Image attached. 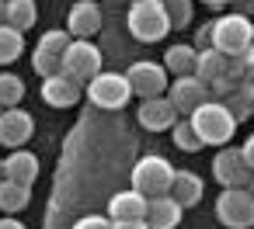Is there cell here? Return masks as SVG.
Masks as SVG:
<instances>
[{
	"label": "cell",
	"mask_w": 254,
	"mask_h": 229,
	"mask_svg": "<svg viewBox=\"0 0 254 229\" xmlns=\"http://www.w3.org/2000/svg\"><path fill=\"white\" fill-rule=\"evenodd\" d=\"M84 91H87V101H91L94 108H105V111H119V108H126L129 97H132L129 77H126V73H115V70H112V73L101 70L94 80L84 84Z\"/></svg>",
	"instance_id": "4"
},
{
	"label": "cell",
	"mask_w": 254,
	"mask_h": 229,
	"mask_svg": "<svg viewBox=\"0 0 254 229\" xmlns=\"http://www.w3.org/2000/svg\"><path fill=\"white\" fill-rule=\"evenodd\" d=\"M202 191H205V184H202V177H198V174H191V170H174L171 194H174L185 208L198 205V201H202Z\"/></svg>",
	"instance_id": "19"
},
{
	"label": "cell",
	"mask_w": 254,
	"mask_h": 229,
	"mask_svg": "<svg viewBox=\"0 0 254 229\" xmlns=\"http://www.w3.org/2000/svg\"><path fill=\"white\" fill-rule=\"evenodd\" d=\"M188 122H191V129L198 132V139L205 142V146H226L230 139H233V132H237V118H233V111L223 104V101H216V97H209L205 104H198L191 115H185Z\"/></svg>",
	"instance_id": "1"
},
{
	"label": "cell",
	"mask_w": 254,
	"mask_h": 229,
	"mask_svg": "<svg viewBox=\"0 0 254 229\" xmlns=\"http://www.w3.org/2000/svg\"><path fill=\"white\" fill-rule=\"evenodd\" d=\"M32 70L46 80V77H53V73H60V70H63V56H53V52L35 49V52H32Z\"/></svg>",
	"instance_id": "27"
},
{
	"label": "cell",
	"mask_w": 254,
	"mask_h": 229,
	"mask_svg": "<svg viewBox=\"0 0 254 229\" xmlns=\"http://www.w3.org/2000/svg\"><path fill=\"white\" fill-rule=\"evenodd\" d=\"M73 229H112V219L108 215H80L73 222Z\"/></svg>",
	"instance_id": "28"
},
{
	"label": "cell",
	"mask_w": 254,
	"mask_h": 229,
	"mask_svg": "<svg viewBox=\"0 0 254 229\" xmlns=\"http://www.w3.org/2000/svg\"><path fill=\"white\" fill-rule=\"evenodd\" d=\"M35 122L25 108H4L0 111V146L4 149H25V142H32Z\"/></svg>",
	"instance_id": "10"
},
{
	"label": "cell",
	"mask_w": 254,
	"mask_h": 229,
	"mask_svg": "<svg viewBox=\"0 0 254 229\" xmlns=\"http://www.w3.org/2000/svg\"><path fill=\"white\" fill-rule=\"evenodd\" d=\"M66 32L73 39H94L101 32V7L94 0H77L70 7V18H66Z\"/></svg>",
	"instance_id": "15"
},
{
	"label": "cell",
	"mask_w": 254,
	"mask_h": 229,
	"mask_svg": "<svg viewBox=\"0 0 254 229\" xmlns=\"http://www.w3.org/2000/svg\"><path fill=\"white\" fill-rule=\"evenodd\" d=\"M21 52H25V32L11 28V25L4 21V25H0V66L18 63Z\"/></svg>",
	"instance_id": "22"
},
{
	"label": "cell",
	"mask_w": 254,
	"mask_h": 229,
	"mask_svg": "<svg viewBox=\"0 0 254 229\" xmlns=\"http://www.w3.org/2000/svg\"><path fill=\"white\" fill-rule=\"evenodd\" d=\"M7 181V170H4V160H0V184H4Z\"/></svg>",
	"instance_id": "35"
},
{
	"label": "cell",
	"mask_w": 254,
	"mask_h": 229,
	"mask_svg": "<svg viewBox=\"0 0 254 229\" xmlns=\"http://www.w3.org/2000/svg\"><path fill=\"white\" fill-rule=\"evenodd\" d=\"M126 25L132 32L136 42H160L167 32H171V18H167V7L164 0H132V7L126 14Z\"/></svg>",
	"instance_id": "2"
},
{
	"label": "cell",
	"mask_w": 254,
	"mask_h": 229,
	"mask_svg": "<svg viewBox=\"0 0 254 229\" xmlns=\"http://www.w3.org/2000/svg\"><path fill=\"white\" fill-rule=\"evenodd\" d=\"M80 94H84V84L73 80V77L63 73V70L42 80V101H46L49 108H73V104L80 101Z\"/></svg>",
	"instance_id": "13"
},
{
	"label": "cell",
	"mask_w": 254,
	"mask_h": 229,
	"mask_svg": "<svg viewBox=\"0 0 254 229\" xmlns=\"http://www.w3.org/2000/svg\"><path fill=\"white\" fill-rule=\"evenodd\" d=\"M70 42H73V35H70L66 28H63V32H60V28H49V32H42V39H39V46H35V49L53 52V56H63Z\"/></svg>",
	"instance_id": "26"
},
{
	"label": "cell",
	"mask_w": 254,
	"mask_h": 229,
	"mask_svg": "<svg viewBox=\"0 0 254 229\" xmlns=\"http://www.w3.org/2000/svg\"><path fill=\"white\" fill-rule=\"evenodd\" d=\"M25 97V80L11 70L0 73V108H18Z\"/></svg>",
	"instance_id": "23"
},
{
	"label": "cell",
	"mask_w": 254,
	"mask_h": 229,
	"mask_svg": "<svg viewBox=\"0 0 254 229\" xmlns=\"http://www.w3.org/2000/svg\"><path fill=\"white\" fill-rule=\"evenodd\" d=\"M146 194H139L136 187L129 191H115L108 198V219H146Z\"/></svg>",
	"instance_id": "16"
},
{
	"label": "cell",
	"mask_w": 254,
	"mask_h": 229,
	"mask_svg": "<svg viewBox=\"0 0 254 229\" xmlns=\"http://www.w3.org/2000/svg\"><path fill=\"white\" fill-rule=\"evenodd\" d=\"M4 4H7V0H0V25H4Z\"/></svg>",
	"instance_id": "36"
},
{
	"label": "cell",
	"mask_w": 254,
	"mask_h": 229,
	"mask_svg": "<svg viewBox=\"0 0 254 229\" xmlns=\"http://www.w3.org/2000/svg\"><path fill=\"white\" fill-rule=\"evenodd\" d=\"M251 32H254L251 18H244L237 11L233 14H223V18L212 21V49H219L226 56H240L251 46Z\"/></svg>",
	"instance_id": "6"
},
{
	"label": "cell",
	"mask_w": 254,
	"mask_h": 229,
	"mask_svg": "<svg viewBox=\"0 0 254 229\" xmlns=\"http://www.w3.org/2000/svg\"><path fill=\"white\" fill-rule=\"evenodd\" d=\"M198 4H205V7H212V11H223V7L233 4V0H198Z\"/></svg>",
	"instance_id": "34"
},
{
	"label": "cell",
	"mask_w": 254,
	"mask_h": 229,
	"mask_svg": "<svg viewBox=\"0 0 254 229\" xmlns=\"http://www.w3.org/2000/svg\"><path fill=\"white\" fill-rule=\"evenodd\" d=\"M28 201H32V187H28V184H18V181H11V177L0 184V212H4V215L25 212Z\"/></svg>",
	"instance_id": "20"
},
{
	"label": "cell",
	"mask_w": 254,
	"mask_h": 229,
	"mask_svg": "<svg viewBox=\"0 0 254 229\" xmlns=\"http://www.w3.org/2000/svg\"><path fill=\"white\" fill-rule=\"evenodd\" d=\"M0 111H4V108H0Z\"/></svg>",
	"instance_id": "40"
},
{
	"label": "cell",
	"mask_w": 254,
	"mask_h": 229,
	"mask_svg": "<svg viewBox=\"0 0 254 229\" xmlns=\"http://www.w3.org/2000/svg\"><path fill=\"white\" fill-rule=\"evenodd\" d=\"M101 66H105V56H101V49L91 39H73L66 46V52H63V73H70L80 84L94 80L101 73Z\"/></svg>",
	"instance_id": "7"
},
{
	"label": "cell",
	"mask_w": 254,
	"mask_h": 229,
	"mask_svg": "<svg viewBox=\"0 0 254 229\" xmlns=\"http://www.w3.org/2000/svg\"><path fill=\"white\" fill-rule=\"evenodd\" d=\"M0 229H25V222L14 219V215H4V212H0Z\"/></svg>",
	"instance_id": "33"
},
{
	"label": "cell",
	"mask_w": 254,
	"mask_h": 229,
	"mask_svg": "<svg viewBox=\"0 0 254 229\" xmlns=\"http://www.w3.org/2000/svg\"><path fill=\"white\" fill-rule=\"evenodd\" d=\"M129 87H132V94H139V101L143 97H160V94H167V70H164V63H153V59H139V63H132L129 66Z\"/></svg>",
	"instance_id": "9"
},
{
	"label": "cell",
	"mask_w": 254,
	"mask_h": 229,
	"mask_svg": "<svg viewBox=\"0 0 254 229\" xmlns=\"http://www.w3.org/2000/svg\"><path fill=\"white\" fill-rule=\"evenodd\" d=\"M112 4H119V0H112Z\"/></svg>",
	"instance_id": "39"
},
{
	"label": "cell",
	"mask_w": 254,
	"mask_h": 229,
	"mask_svg": "<svg viewBox=\"0 0 254 229\" xmlns=\"http://www.w3.org/2000/svg\"><path fill=\"white\" fill-rule=\"evenodd\" d=\"M240 153H244V160H247V167L254 170V136H247V139H244V146H240Z\"/></svg>",
	"instance_id": "31"
},
{
	"label": "cell",
	"mask_w": 254,
	"mask_h": 229,
	"mask_svg": "<svg viewBox=\"0 0 254 229\" xmlns=\"http://www.w3.org/2000/svg\"><path fill=\"white\" fill-rule=\"evenodd\" d=\"M4 21L18 32H28L35 21H39V7L35 0H7L4 4Z\"/></svg>",
	"instance_id": "21"
},
{
	"label": "cell",
	"mask_w": 254,
	"mask_h": 229,
	"mask_svg": "<svg viewBox=\"0 0 254 229\" xmlns=\"http://www.w3.org/2000/svg\"><path fill=\"white\" fill-rule=\"evenodd\" d=\"M247 49H251V52H254V32H251V46H247Z\"/></svg>",
	"instance_id": "37"
},
{
	"label": "cell",
	"mask_w": 254,
	"mask_h": 229,
	"mask_svg": "<svg viewBox=\"0 0 254 229\" xmlns=\"http://www.w3.org/2000/svg\"><path fill=\"white\" fill-rule=\"evenodd\" d=\"M167 91H171V94H167V97H171V104H174L181 115H191L198 104H205V101L212 97L209 84H205V80H198L195 73H188V77H174Z\"/></svg>",
	"instance_id": "11"
},
{
	"label": "cell",
	"mask_w": 254,
	"mask_h": 229,
	"mask_svg": "<svg viewBox=\"0 0 254 229\" xmlns=\"http://www.w3.org/2000/svg\"><path fill=\"white\" fill-rule=\"evenodd\" d=\"M216 219L226 229H254V191L251 187H223L216 198Z\"/></svg>",
	"instance_id": "5"
},
{
	"label": "cell",
	"mask_w": 254,
	"mask_h": 229,
	"mask_svg": "<svg viewBox=\"0 0 254 229\" xmlns=\"http://www.w3.org/2000/svg\"><path fill=\"white\" fill-rule=\"evenodd\" d=\"M247 187H251V191H254V181H251V184H247Z\"/></svg>",
	"instance_id": "38"
},
{
	"label": "cell",
	"mask_w": 254,
	"mask_h": 229,
	"mask_svg": "<svg viewBox=\"0 0 254 229\" xmlns=\"http://www.w3.org/2000/svg\"><path fill=\"white\" fill-rule=\"evenodd\" d=\"M112 229H150L146 219H112Z\"/></svg>",
	"instance_id": "30"
},
{
	"label": "cell",
	"mask_w": 254,
	"mask_h": 229,
	"mask_svg": "<svg viewBox=\"0 0 254 229\" xmlns=\"http://www.w3.org/2000/svg\"><path fill=\"white\" fill-rule=\"evenodd\" d=\"M233 7H237V14L254 18V0H233Z\"/></svg>",
	"instance_id": "32"
},
{
	"label": "cell",
	"mask_w": 254,
	"mask_h": 229,
	"mask_svg": "<svg viewBox=\"0 0 254 229\" xmlns=\"http://www.w3.org/2000/svg\"><path fill=\"white\" fill-rule=\"evenodd\" d=\"M160 59H164V70H167L171 77H188V73H195L198 49H195V46L178 42V46H167V52H164Z\"/></svg>",
	"instance_id": "18"
},
{
	"label": "cell",
	"mask_w": 254,
	"mask_h": 229,
	"mask_svg": "<svg viewBox=\"0 0 254 229\" xmlns=\"http://www.w3.org/2000/svg\"><path fill=\"white\" fill-rule=\"evenodd\" d=\"M212 177L219 181V187H247L254 181V170L237 146H219V153L212 156Z\"/></svg>",
	"instance_id": "8"
},
{
	"label": "cell",
	"mask_w": 254,
	"mask_h": 229,
	"mask_svg": "<svg viewBox=\"0 0 254 229\" xmlns=\"http://www.w3.org/2000/svg\"><path fill=\"white\" fill-rule=\"evenodd\" d=\"M209 46H212V21L195 32V49H209Z\"/></svg>",
	"instance_id": "29"
},
{
	"label": "cell",
	"mask_w": 254,
	"mask_h": 229,
	"mask_svg": "<svg viewBox=\"0 0 254 229\" xmlns=\"http://www.w3.org/2000/svg\"><path fill=\"white\" fill-rule=\"evenodd\" d=\"M164 7H167V18H171V32H181V28L191 25V14H195L191 0H164Z\"/></svg>",
	"instance_id": "25"
},
{
	"label": "cell",
	"mask_w": 254,
	"mask_h": 229,
	"mask_svg": "<svg viewBox=\"0 0 254 229\" xmlns=\"http://www.w3.org/2000/svg\"><path fill=\"white\" fill-rule=\"evenodd\" d=\"M174 170L171 160L157 156V153H146L132 163V187L146 198H157V194H167L171 191V181H174Z\"/></svg>",
	"instance_id": "3"
},
{
	"label": "cell",
	"mask_w": 254,
	"mask_h": 229,
	"mask_svg": "<svg viewBox=\"0 0 254 229\" xmlns=\"http://www.w3.org/2000/svg\"><path fill=\"white\" fill-rule=\"evenodd\" d=\"M178 118H181V111L171 104L167 94H160V97H143V101H139V111H136V122H139L146 132H167V129H174Z\"/></svg>",
	"instance_id": "12"
},
{
	"label": "cell",
	"mask_w": 254,
	"mask_h": 229,
	"mask_svg": "<svg viewBox=\"0 0 254 229\" xmlns=\"http://www.w3.org/2000/svg\"><path fill=\"white\" fill-rule=\"evenodd\" d=\"M4 170H7V177L11 181H18V184H35V177H39V156L35 153H28V149H11V156L4 160Z\"/></svg>",
	"instance_id": "17"
},
{
	"label": "cell",
	"mask_w": 254,
	"mask_h": 229,
	"mask_svg": "<svg viewBox=\"0 0 254 229\" xmlns=\"http://www.w3.org/2000/svg\"><path fill=\"white\" fill-rule=\"evenodd\" d=\"M171 139H174V146H178L181 153H198V149L205 146V142L198 139V132L191 129V122H188V118H178V122H174Z\"/></svg>",
	"instance_id": "24"
},
{
	"label": "cell",
	"mask_w": 254,
	"mask_h": 229,
	"mask_svg": "<svg viewBox=\"0 0 254 229\" xmlns=\"http://www.w3.org/2000/svg\"><path fill=\"white\" fill-rule=\"evenodd\" d=\"M181 215H185V205L171 191L146 201V226L150 229H178L181 226Z\"/></svg>",
	"instance_id": "14"
}]
</instances>
